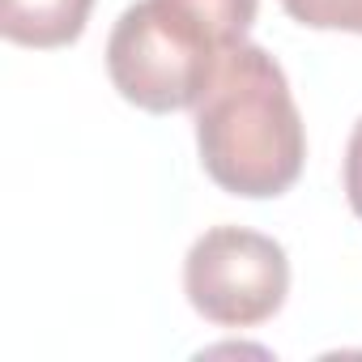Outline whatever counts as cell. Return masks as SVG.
<instances>
[{
  "label": "cell",
  "instance_id": "1",
  "mask_svg": "<svg viewBox=\"0 0 362 362\" xmlns=\"http://www.w3.org/2000/svg\"><path fill=\"white\" fill-rule=\"evenodd\" d=\"M197 115V153L214 184L243 201H269L298 184L307 128L286 69L256 43H243L214 77Z\"/></svg>",
  "mask_w": 362,
  "mask_h": 362
},
{
  "label": "cell",
  "instance_id": "2",
  "mask_svg": "<svg viewBox=\"0 0 362 362\" xmlns=\"http://www.w3.org/2000/svg\"><path fill=\"white\" fill-rule=\"evenodd\" d=\"M260 0H136L107 39V77L124 103L192 111L218 69L247 43Z\"/></svg>",
  "mask_w": 362,
  "mask_h": 362
},
{
  "label": "cell",
  "instance_id": "3",
  "mask_svg": "<svg viewBox=\"0 0 362 362\" xmlns=\"http://www.w3.org/2000/svg\"><path fill=\"white\" fill-rule=\"evenodd\" d=\"M184 294L218 328H256L290 298V256L273 235L209 226L184 256Z\"/></svg>",
  "mask_w": 362,
  "mask_h": 362
},
{
  "label": "cell",
  "instance_id": "4",
  "mask_svg": "<svg viewBox=\"0 0 362 362\" xmlns=\"http://www.w3.org/2000/svg\"><path fill=\"white\" fill-rule=\"evenodd\" d=\"M94 0H5L0 5V35L30 52L73 47L86 35Z\"/></svg>",
  "mask_w": 362,
  "mask_h": 362
},
{
  "label": "cell",
  "instance_id": "5",
  "mask_svg": "<svg viewBox=\"0 0 362 362\" xmlns=\"http://www.w3.org/2000/svg\"><path fill=\"white\" fill-rule=\"evenodd\" d=\"M290 22L307 30H341L362 35V0H281Z\"/></svg>",
  "mask_w": 362,
  "mask_h": 362
},
{
  "label": "cell",
  "instance_id": "6",
  "mask_svg": "<svg viewBox=\"0 0 362 362\" xmlns=\"http://www.w3.org/2000/svg\"><path fill=\"white\" fill-rule=\"evenodd\" d=\"M345 201H349L354 218L362 222V115L345 141Z\"/></svg>",
  "mask_w": 362,
  "mask_h": 362
}]
</instances>
